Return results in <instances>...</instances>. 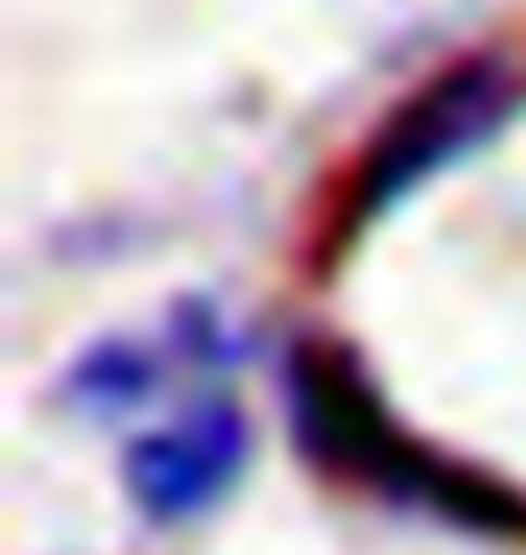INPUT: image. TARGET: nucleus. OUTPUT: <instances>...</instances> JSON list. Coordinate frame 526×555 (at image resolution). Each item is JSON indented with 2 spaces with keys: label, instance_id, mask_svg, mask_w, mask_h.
Wrapping results in <instances>:
<instances>
[{
  "label": "nucleus",
  "instance_id": "obj_1",
  "mask_svg": "<svg viewBox=\"0 0 526 555\" xmlns=\"http://www.w3.org/2000/svg\"><path fill=\"white\" fill-rule=\"evenodd\" d=\"M245 454H253L245 412H239V404H223V397H209V404H195L188 418H174V426L130 440L123 476H130L138 513L159 519V527H174V519L209 513V505L239 483Z\"/></svg>",
  "mask_w": 526,
  "mask_h": 555
},
{
  "label": "nucleus",
  "instance_id": "obj_2",
  "mask_svg": "<svg viewBox=\"0 0 526 555\" xmlns=\"http://www.w3.org/2000/svg\"><path fill=\"white\" fill-rule=\"evenodd\" d=\"M498 108H505V65H462V73H447L419 94V102L389 124V138L375 144V159L361 173V209H389L397 195L425 181V173H440L447 159H462L469 144L484 138L498 124Z\"/></svg>",
  "mask_w": 526,
  "mask_h": 555
}]
</instances>
